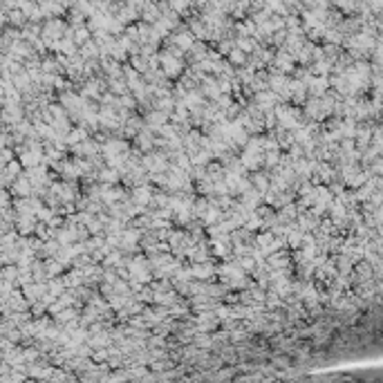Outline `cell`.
<instances>
[{
	"instance_id": "cell-1",
	"label": "cell",
	"mask_w": 383,
	"mask_h": 383,
	"mask_svg": "<svg viewBox=\"0 0 383 383\" xmlns=\"http://www.w3.org/2000/svg\"><path fill=\"white\" fill-rule=\"evenodd\" d=\"M159 70L164 72L166 79H175V76L184 72V63H182V58L168 54V52H162L159 54Z\"/></svg>"
},
{
	"instance_id": "cell-2",
	"label": "cell",
	"mask_w": 383,
	"mask_h": 383,
	"mask_svg": "<svg viewBox=\"0 0 383 383\" xmlns=\"http://www.w3.org/2000/svg\"><path fill=\"white\" fill-rule=\"evenodd\" d=\"M271 65H274L276 72L289 74V72H294V70H296V58H294V54H289V52L282 47L278 54H274V61H271Z\"/></svg>"
},
{
	"instance_id": "cell-3",
	"label": "cell",
	"mask_w": 383,
	"mask_h": 383,
	"mask_svg": "<svg viewBox=\"0 0 383 383\" xmlns=\"http://www.w3.org/2000/svg\"><path fill=\"white\" fill-rule=\"evenodd\" d=\"M253 103L258 105L260 110H271L276 103H278V94H276L274 90H269V87H264V90H258L253 92Z\"/></svg>"
},
{
	"instance_id": "cell-4",
	"label": "cell",
	"mask_w": 383,
	"mask_h": 383,
	"mask_svg": "<svg viewBox=\"0 0 383 383\" xmlns=\"http://www.w3.org/2000/svg\"><path fill=\"white\" fill-rule=\"evenodd\" d=\"M99 126L105 128V130H119L121 121H119L117 110L115 108H101L99 110Z\"/></svg>"
},
{
	"instance_id": "cell-5",
	"label": "cell",
	"mask_w": 383,
	"mask_h": 383,
	"mask_svg": "<svg viewBox=\"0 0 383 383\" xmlns=\"http://www.w3.org/2000/svg\"><path fill=\"white\" fill-rule=\"evenodd\" d=\"M150 197H152V188L148 184H137V186H132V195L130 199L137 206H144V209H148V204H150Z\"/></svg>"
},
{
	"instance_id": "cell-6",
	"label": "cell",
	"mask_w": 383,
	"mask_h": 383,
	"mask_svg": "<svg viewBox=\"0 0 383 383\" xmlns=\"http://www.w3.org/2000/svg\"><path fill=\"white\" fill-rule=\"evenodd\" d=\"M329 90V76H314L307 81V94L309 97H321Z\"/></svg>"
},
{
	"instance_id": "cell-7",
	"label": "cell",
	"mask_w": 383,
	"mask_h": 383,
	"mask_svg": "<svg viewBox=\"0 0 383 383\" xmlns=\"http://www.w3.org/2000/svg\"><path fill=\"white\" fill-rule=\"evenodd\" d=\"M191 274H193V278L195 280H202V282H206V280H211L215 276V267L211 264V260H204V262H195L191 267Z\"/></svg>"
},
{
	"instance_id": "cell-8",
	"label": "cell",
	"mask_w": 383,
	"mask_h": 383,
	"mask_svg": "<svg viewBox=\"0 0 383 383\" xmlns=\"http://www.w3.org/2000/svg\"><path fill=\"white\" fill-rule=\"evenodd\" d=\"M264 262H267V267H269V269H287V267L291 264L289 253L282 251V249L274 251V253H269V256L264 258Z\"/></svg>"
},
{
	"instance_id": "cell-9",
	"label": "cell",
	"mask_w": 383,
	"mask_h": 383,
	"mask_svg": "<svg viewBox=\"0 0 383 383\" xmlns=\"http://www.w3.org/2000/svg\"><path fill=\"white\" fill-rule=\"evenodd\" d=\"M240 202H242L249 211H253V209H258V206L262 204V193L258 191V188L251 186V188H246L242 195H240Z\"/></svg>"
},
{
	"instance_id": "cell-10",
	"label": "cell",
	"mask_w": 383,
	"mask_h": 383,
	"mask_svg": "<svg viewBox=\"0 0 383 383\" xmlns=\"http://www.w3.org/2000/svg\"><path fill=\"white\" fill-rule=\"evenodd\" d=\"M144 123L146 126H150L152 130H157L159 126H164V123H168V112H162V110H157V108H152L146 112L144 117Z\"/></svg>"
},
{
	"instance_id": "cell-11",
	"label": "cell",
	"mask_w": 383,
	"mask_h": 383,
	"mask_svg": "<svg viewBox=\"0 0 383 383\" xmlns=\"http://www.w3.org/2000/svg\"><path fill=\"white\" fill-rule=\"evenodd\" d=\"M119 177H121L119 170L112 166H103V168H99V173H97V179L101 182V184H117Z\"/></svg>"
},
{
	"instance_id": "cell-12",
	"label": "cell",
	"mask_w": 383,
	"mask_h": 383,
	"mask_svg": "<svg viewBox=\"0 0 383 383\" xmlns=\"http://www.w3.org/2000/svg\"><path fill=\"white\" fill-rule=\"evenodd\" d=\"M206 177H209L211 182H217L224 177V164L222 162H215V159H211L209 164H206Z\"/></svg>"
},
{
	"instance_id": "cell-13",
	"label": "cell",
	"mask_w": 383,
	"mask_h": 383,
	"mask_svg": "<svg viewBox=\"0 0 383 383\" xmlns=\"http://www.w3.org/2000/svg\"><path fill=\"white\" fill-rule=\"evenodd\" d=\"M238 159L242 162L244 170H258V168L262 166V155H253V152H246V150H244Z\"/></svg>"
},
{
	"instance_id": "cell-14",
	"label": "cell",
	"mask_w": 383,
	"mask_h": 383,
	"mask_svg": "<svg viewBox=\"0 0 383 383\" xmlns=\"http://www.w3.org/2000/svg\"><path fill=\"white\" fill-rule=\"evenodd\" d=\"M246 58H249V54H244L242 50L233 47V50L227 54V63H229V65H233V67H242L246 63Z\"/></svg>"
},
{
	"instance_id": "cell-15",
	"label": "cell",
	"mask_w": 383,
	"mask_h": 383,
	"mask_svg": "<svg viewBox=\"0 0 383 383\" xmlns=\"http://www.w3.org/2000/svg\"><path fill=\"white\" fill-rule=\"evenodd\" d=\"M235 47L242 50L244 54H253V52L258 50V43H256V38H253V36H238V38H235Z\"/></svg>"
},
{
	"instance_id": "cell-16",
	"label": "cell",
	"mask_w": 383,
	"mask_h": 383,
	"mask_svg": "<svg viewBox=\"0 0 383 383\" xmlns=\"http://www.w3.org/2000/svg\"><path fill=\"white\" fill-rule=\"evenodd\" d=\"M81 56H83L85 61H97V58H99V45L94 43V40L83 43V45H81Z\"/></svg>"
},
{
	"instance_id": "cell-17",
	"label": "cell",
	"mask_w": 383,
	"mask_h": 383,
	"mask_svg": "<svg viewBox=\"0 0 383 383\" xmlns=\"http://www.w3.org/2000/svg\"><path fill=\"white\" fill-rule=\"evenodd\" d=\"M110 87V92L117 94V97H121V94H126L128 92V85H126V81L123 79H112V76H108V83H105Z\"/></svg>"
},
{
	"instance_id": "cell-18",
	"label": "cell",
	"mask_w": 383,
	"mask_h": 383,
	"mask_svg": "<svg viewBox=\"0 0 383 383\" xmlns=\"http://www.w3.org/2000/svg\"><path fill=\"white\" fill-rule=\"evenodd\" d=\"M128 300H130V296H123V294H110V296H108V305H110V309L119 311V309L126 307Z\"/></svg>"
},
{
	"instance_id": "cell-19",
	"label": "cell",
	"mask_w": 383,
	"mask_h": 383,
	"mask_svg": "<svg viewBox=\"0 0 383 383\" xmlns=\"http://www.w3.org/2000/svg\"><path fill=\"white\" fill-rule=\"evenodd\" d=\"M251 186L253 188H258L260 193H264L269 188V173H256L251 177Z\"/></svg>"
},
{
	"instance_id": "cell-20",
	"label": "cell",
	"mask_w": 383,
	"mask_h": 383,
	"mask_svg": "<svg viewBox=\"0 0 383 383\" xmlns=\"http://www.w3.org/2000/svg\"><path fill=\"white\" fill-rule=\"evenodd\" d=\"M83 139H87V132H85V128H74V130H67V134H65V141L67 144H79V141H83Z\"/></svg>"
},
{
	"instance_id": "cell-21",
	"label": "cell",
	"mask_w": 383,
	"mask_h": 383,
	"mask_svg": "<svg viewBox=\"0 0 383 383\" xmlns=\"http://www.w3.org/2000/svg\"><path fill=\"white\" fill-rule=\"evenodd\" d=\"M63 285H67V287H79V285H83V271H81V269L70 271V274L65 276V280H63Z\"/></svg>"
},
{
	"instance_id": "cell-22",
	"label": "cell",
	"mask_w": 383,
	"mask_h": 383,
	"mask_svg": "<svg viewBox=\"0 0 383 383\" xmlns=\"http://www.w3.org/2000/svg\"><path fill=\"white\" fill-rule=\"evenodd\" d=\"M332 3L339 7L341 14H350V16L356 14V3H354V0H332Z\"/></svg>"
},
{
	"instance_id": "cell-23",
	"label": "cell",
	"mask_w": 383,
	"mask_h": 383,
	"mask_svg": "<svg viewBox=\"0 0 383 383\" xmlns=\"http://www.w3.org/2000/svg\"><path fill=\"white\" fill-rule=\"evenodd\" d=\"M195 184H197V188H195V191L199 193V195H204V197L213 195V182H211L209 177L199 179V182H195Z\"/></svg>"
},
{
	"instance_id": "cell-24",
	"label": "cell",
	"mask_w": 383,
	"mask_h": 383,
	"mask_svg": "<svg viewBox=\"0 0 383 383\" xmlns=\"http://www.w3.org/2000/svg\"><path fill=\"white\" fill-rule=\"evenodd\" d=\"M90 36H92L90 27H83V25H81V27H79V29H76V32H74V43L83 45V43H87V40H90Z\"/></svg>"
},
{
	"instance_id": "cell-25",
	"label": "cell",
	"mask_w": 383,
	"mask_h": 383,
	"mask_svg": "<svg viewBox=\"0 0 383 383\" xmlns=\"http://www.w3.org/2000/svg\"><path fill=\"white\" fill-rule=\"evenodd\" d=\"M119 108H126V110H134L137 108V99L132 97V94H121L119 97Z\"/></svg>"
},
{
	"instance_id": "cell-26",
	"label": "cell",
	"mask_w": 383,
	"mask_h": 383,
	"mask_svg": "<svg viewBox=\"0 0 383 383\" xmlns=\"http://www.w3.org/2000/svg\"><path fill=\"white\" fill-rule=\"evenodd\" d=\"M235 47V40H231V38H220V43H217V54L220 56H227L229 52H231Z\"/></svg>"
},
{
	"instance_id": "cell-27",
	"label": "cell",
	"mask_w": 383,
	"mask_h": 383,
	"mask_svg": "<svg viewBox=\"0 0 383 383\" xmlns=\"http://www.w3.org/2000/svg\"><path fill=\"white\" fill-rule=\"evenodd\" d=\"M63 29H65V27H63V22H50V27H47V32H50L52 36H61V34H63Z\"/></svg>"
},
{
	"instance_id": "cell-28",
	"label": "cell",
	"mask_w": 383,
	"mask_h": 383,
	"mask_svg": "<svg viewBox=\"0 0 383 383\" xmlns=\"http://www.w3.org/2000/svg\"><path fill=\"white\" fill-rule=\"evenodd\" d=\"M345 184H343V182H332V184H329L327 188H329V193H336V195H341V193H343L345 191V188H343Z\"/></svg>"
},
{
	"instance_id": "cell-29",
	"label": "cell",
	"mask_w": 383,
	"mask_h": 383,
	"mask_svg": "<svg viewBox=\"0 0 383 383\" xmlns=\"http://www.w3.org/2000/svg\"><path fill=\"white\" fill-rule=\"evenodd\" d=\"M38 162V155L36 152H29V155H22V164H36Z\"/></svg>"
},
{
	"instance_id": "cell-30",
	"label": "cell",
	"mask_w": 383,
	"mask_h": 383,
	"mask_svg": "<svg viewBox=\"0 0 383 383\" xmlns=\"http://www.w3.org/2000/svg\"><path fill=\"white\" fill-rule=\"evenodd\" d=\"M61 271V262H52L50 264V274H58Z\"/></svg>"
}]
</instances>
